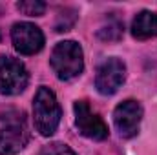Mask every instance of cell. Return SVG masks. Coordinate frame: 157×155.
Wrapping results in <instances>:
<instances>
[{"instance_id":"6da1fadb","label":"cell","mask_w":157,"mask_h":155,"mask_svg":"<svg viewBox=\"0 0 157 155\" xmlns=\"http://www.w3.org/2000/svg\"><path fill=\"white\" fill-rule=\"evenodd\" d=\"M60 115L62 112L55 93L49 88L40 86L33 99V122L37 131L42 137H51L59 128Z\"/></svg>"},{"instance_id":"7a4b0ae2","label":"cell","mask_w":157,"mask_h":155,"mask_svg":"<svg viewBox=\"0 0 157 155\" xmlns=\"http://www.w3.org/2000/svg\"><path fill=\"white\" fill-rule=\"evenodd\" d=\"M49 64L60 80H71L78 77L84 70V53L80 44L75 40L59 42L51 53Z\"/></svg>"},{"instance_id":"3957f363","label":"cell","mask_w":157,"mask_h":155,"mask_svg":"<svg viewBox=\"0 0 157 155\" xmlns=\"http://www.w3.org/2000/svg\"><path fill=\"white\" fill-rule=\"evenodd\" d=\"M29 73L26 66L7 55H0V93L18 95L28 88Z\"/></svg>"},{"instance_id":"277c9868","label":"cell","mask_w":157,"mask_h":155,"mask_svg":"<svg viewBox=\"0 0 157 155\" xmlns=\"http://www.w3.org/2000/svg\"><path fill=\"white\" fill-rule=\"evenodd\" d=\"M73 112H75V126L77 130L88 139L93 141H104L108 139V126L102 120V117L95 113L90 104L86 100H77L73 104Z\"/></svg>"},{"instance_id":"5b68a950","label":"cell","mask_w":157,"mask_h":155,"mask_svg":"<svg viewBox=\"0 0 157 155\" xmlns=\"http://www.w3.org/2000/svg\"><path fill=\"white\" fill-rule=\"evenodd\" d=\"M124 80H126V64L117 57H112L99 66L95 75V88L101 95H113L124 84Z\"/></svg>"},{"instance_id":"8992f818","label":"cell","mask_w":157,"mask_h":155,"mask_svg":"<svg viewBox=\"0 0 157 155\" xmlns=\"http://www.w3.org/2000/svg\"><path fill=\"white\" fill-rule=\"evenodd\" d=\"M29 142V131L26 126L24 115H17L15 120H7L6 126L0 128V155H15L26 148Z\"/></svg>"},{"instance_id":"52a82bcc","label":"cell","mask_w":157,"mask_h":155,"mask_svg":"<svg viewBox=\"0 0 157 155\" xmlns=\"http://www.w3.org/2000/svg\"><path fill=\"white\" fill-rule=\"evenodd\" d=\"M141 120H143V106H141V102H137L133 99L121 102L113 110L115 128H117L119 135L124 139H132L139 133Z\"/></svg>"},{"instance_id":"ba28073f","label":"cell","mask_w":157,"mask_h":155,"mask_svg":"<svg viewBox=\"0 0 157 155\" xmlns=\"http://www.w3.org/2000/svg\"><path fill=\"white\" fill-rule=\"evenodd\" d=\"M11 40L20 55H35L44 47V33L31 22H17L11 28Z\"/></svg>"},{"instance_id":"9c48e42d","label":"cell","mask_w":157,"mask_h":155,"mask_svg":"<svg viewBox=\"0 0 157 155\" xmlns=\"http://www.w3.org/2000/svg\"><path fill=\"white\" fill-rule=\"evenodd\" d=\"M132 35L137 40H148L157 37V13L141 11L132 22Z\"/></svg>"},{"instance_id":"30bf717a","label":"cell","mask_w":157,"mask_h":155,"mask_svg":"<svg viewBox=\"0 0 157 155\" xmlns=\"http://www.w3.org/2000/svg\"><path fill=\"white\" fill-rule=\"evenodd\" d=\"M17 9L28 17H40L46 11V4L40 0H22V2H17Z\"/></svg>"},{"instance_id":"8fae6325","label":"cell","mask_w":157,"mask_h":155,"mask_svg":"<svg viewBox=\"0 0 157 155\" xmlns=\"http://www.w3.org/2000/svg\"><path fill=\"white\" fill-rule=\"evenodd\" d=\"M39 155H77L68 144H62V142H51V144H46Z\"/></svg>"},{"instance_id":"7c38bea8","label":"cell","mask_w":157,"mask_h":155,"mask_svg":"<svg viewBox=\"0 0 157 155\" xmlns=\"http://www.w3.org/2000/svg\"><path fill=\"white\" fill-rule=\"evenodd\" d=\"M121 35H122V26L119 22H113L108 28H102L99 31V37L102 40H117V39H121Z\"/></svg>"}]
</instances>
